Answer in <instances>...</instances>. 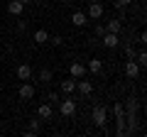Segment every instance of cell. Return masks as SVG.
<instances>
[{
    "instance_id": "obj_1",
    "label": "cell",
    "mask_w": 147,
    "mask_h": 137,
    "mask_svg": "<svg viewBox=\"0 0 147 137\" xmlns=\"http://www.w3.org/2000/svg\"><path fill=\"white\" fill-rule=\"evenodd\" d=\"M86 17H91V20H100V17H103V5H100L98 0L88 3V12H86Z\"/></svg>"
},
{
    "instance_id": "obj_2",
    "label": "cell",
    "mask_w": 147,
    "mask_h": 137,
    "mask_svg": "<svg viewBox=\"0 0 147 137\" xmlns=\"http://www.w3.org/2000/svg\"><path fill=\"white\" fill-rule=\"evenodd\" d=\"M105 122H108V118H105V108H103V105H96V108H93V125L103 127Z\"/></svg>"
},
{
    "instance_id": "obj_3",
    "label": "cell",
    "mask_w": 147,
    "mask_h": 137,
    "mask_svg": "<svg viewBox=\"0 0 147 137\" xmlns=\"http://www.w3.org/2000/svg\"><path fill=\"white\" fill-rule=\"evenodd\" d=\"M59 110H61V115H74L76 113V100L74 98H66V100H61V105H59Z\"/></svg>"
},
{
    "instance_id": "obj_4",
    "label": "cell",
    "mask_w": 147,
    "mask_h": 137,
    "mask_svg": "<svg viewBox=\"0 0 147 137\" xmlns=\"http://www.w3.org/2000/svg\"><path fill=\"white\" fill-rule=\"evenodd\" d=\"M69 74H71V79H84L86 76V66L81 61H74L71 66H69Z\"/></svg>"
},
{
    "instance_id": "obj_5",
    "label": "cell",
    "mask_w": 147,
    "mask_h": 137,
    "mask_svg": "<svg viewBox=\"0 0 147 137\" xmlns=\"http://www.w3.org/2000/svg\"><path fill=\"white\" fill-rule=\"evenodd\" d=\"M100 42H103V47L113 49V47H118V44H120V39H118V34H113V32H105L103 37H100Z\"/></svg>"
},
{
    "instance_id": "obj_6",
    "label": "cell",
    "mask_w": 147,
    "mask_h": 137,
    "mask_svg": "<svg viewBox=\"0 0 147 137\" xmlns=\"http://www.w3.org/2000/svg\"><path fill=\"white\" fill-rule=\"evenodd\" d=\"M125 74L130 76V79H137V76H140V64H137L135 59H127V64H125Z\"/></svg>"
},
{
    "instance_id": "obj_7",
    "label": "cell",
    "mask_w": 147,
    "mask_h": 137,
    "mask_svg": "<svg viewBox=\"0 0 147 137\" xmlns=\"http://www.w3.org/2000/svg\"><path fill=\"white\" fill-rule=\"evenodd\" d=\"M15 74H17V79H20V81H30L32 79V66H30V64H20Z\"/></svg>"
},
{
    "instance_id": "obj_8",
    "label": "cell",
    "mask_w": 147,
    "mask_h": 137,
    "mask_svg": "<svg viewBox=\"0 0 147 137\" xmlns=\"http://www.w3.org/2000/svg\"><path fill=\"white\" fill-rule=\"evenodd\" d=\"M22 10H25V3H20V0H10V3H7V12H10V15H22Z\"/></svg>"
},
{
    "instance_id": "obj_9",
    "label": "cell",
    "mask_w": 147,
    "mask_h": 137,
    "mask_svg": "<svg viewBox=\"0 0 147 137\" xmlns=\"http://www.w3.org/2000/svg\"><path fill=\"white\" fill-rule=\"evenodd\" d=\"M76 88H79L84 95H91V93H93V83H91V81H84V79H76Z\"/></svg>"
},
{
    "instance_id": "obj_10",
    "label": "cell",
    "mask_w": 147,
    "mask_h": 137,
    "mask_svg": "<svg viewBox=\"0 0 147 137\" xmlns=\"http://www.w3.org/2000/svg\"><path fill=\"white\" fill-rule=\"evenodd\" d=\"M20 98H22V100L34 98V86H32V83H22V86H20Z\"/></svg>"
},
{
    "instance_id": "obj_11",
    "label": "cell",
    "mask_w": 147,
    "mask_h": 137,
    "mask_svg": "<svg viewBox=\"0 0 147 137\" xmlns=\"http://www.w3.org/2000/svg\"><path fill=\"white\" fill-rule=\"evenodd\" d=\"M86 71H91V74H100V71H103V61H100V59H91L88 66H86Z\"/></svg>"
},
{
    "instance_id": "obj_12",
    "label": "cell",
    "mask_w": 147,
    "mask_h": 137,
    "mask_svg": "<svg viewBox=\"0 0 147 137\" xmlns=\"http://www.w3.org/2000/svg\"><path fill=\"white\" fill-rule=\"evenodd\" d=\"M86 20H88V17H86V12H79V10H76V12L71 15V22H74L76 27H84V25H86Z\"/></svg>"
},
{
    "instance_id": "obj_13",
    "label": "cell",
    "mask_w": 147,
    "mask_h": 137,
    "mask_svg": "<svg viewBox=\"0 0 147 137\" xmlns=\"http://www.w3.org/2000/svg\"><path fill=\"white\" fill-rule=\"evenodd\" d=\"M120 30H123V22L120 20H110L108 25H105V32H113V34H120Z\"/></svg>"
},
{
    "instance_id": "obj_14",
    "label": "cell",
    "mask_w": 147,
    "mask_h": 137,
    "mask_svg": "<svg viewBox=\"0 0 147 137\" xmlns=\"http://www.w3.org/2000/svg\"><path fill=\"white\" fill-rule=\"evenodd\" d=\"M74 88H76V79L61 81V91H64V93H74Z\"/></svg>"
},
{
    "instance_id": "obj_15",
    "label": "cell",
    "mask_w": 147,
    "mask_h": 137,
    "mask_svg": "<svg viewBox=\"0 0 147 137\" xmlns=\"http://www.w3.org/2000/svg\"><path fill=\"white\" fill-rule=\"evenodd\" d=\"M34 42H37V44H47V42H49V34H47L44 30H37V32H34Z\"/></svg>"
},
{
    "instance_id": "obj_16",
    "label": "cell",
    "mask_w": 147,
    "mask_h": 137,
    "mask_svg": "<svg viewBox=\"0 0 147 137\" xmlns=\"http://www.w3.org/2000/svg\"><path fill=\"white\" fill-rule=\"evenodd\" d=\"M37 115H39V118H44V120H47V118H52V105H49V103H44V105H39V110H37Z\"/></svg>"
},
{
    "instance_id": "obj_17",
    "label": "cell",
    "mask_w": 147,
    "mask_h": 137,
    "mask_svg": "<svg viewBox=\"0 0 147 137\" xmlns=\"http://www.w3.org/2000/svg\"><path fill=\"white\" fill-rule=\"evenodd\" d=\"M125 105H127L125 115H132V113L137 110V98H132V95H130V98H127V103H125Z\"/></svg>"
},
{
    "instance_id": "obj_18",
    "label": "cell",
    "mask_w": 147,
    "mask_h": 137,
    "mask_svg": "<svg viewBox=\"0 0 147 137\" xmlns=\"http://www.w3.org/2000/svg\"><path fill=\"white\" fill-rule=\"evenodd\" d=\"M39 81H44V83L52 81V71H49V68H42V71H39Z\"/></svg>"
},
{
    "instance_id": "obj_19",
    "label": "cell",
    "mask_w": 147,
    "mask_h": 137,
    "mask_svg": "<svg viewBox=\"0 0 147 137\" xmlns=\"http://www.w3.org/2000/svg\"><path fill=\"white\" fill-rule=\"evenodd\" d=\"M49 42H52L54 47H59V44H61V37H59V34H54V37H49Z\"/></svg>"
},
{
    "instance_id": "obj_20",
    "label": "cell",
    "mask_w": 147,
    "mask_h": 137,
    "mask_svg": "<svg viewBox=\"0 0 147 137\" xmlns=\"http://www.w3.org/2000/svg\"><path fill=\"white\" fill-rule=\"evenodd\" d=\"M30 130H32V132H34V135H37V132H39V122H37V120H32V125H30Z\"/></svg>"
},
{
    "instance_id": "obj_21",
    "label": "cell",
    "mask_w": 147,
    "mask_h": 137,
    "mask_svg": "<svg viewBox=\"0 0 147 137\" xmlns=\"http://www.w3.org/2000/svg\"><path fill=\"white\" fill-rule=\"evenodd\" d=\"M130 3H132V0H118L115 5H118V7H127V5H130Z\"/></svg>"
},
{
    "instance_id": "obj_22",
    "label": "cell",
    "mask_w": 147,
    "mask_h": 137,
    "mask_svg": "<svg viewBox=\"0 0 147 137\" xmlns=\"http://www.w3.org/2000/svg\"><path fill=\"white\" fill-rule=\"evenodd\" d=\"M96 34H98V37H103V34H105V27L98 25V27H96Z\"/></svg>"
},
{
    "instance_id": "obj_23",
    "label": "cell",
    "mask_w": 147,
    "mask_h": 137,
    "mask_svg": "<svg viewBox=\"0 0 147 137\" xmlns=\"http://www.w3.org/2000/svg\"><path fill=\"white\" fill-rule=\"evenodd\" d=\"M59 3H61V5H66V3H71V0H59Z\"/></svg>"
},
{
    "instance_id": "obj_24",
    "label": "cell",
    "mask_w": 147,
    "mask_h": 137,
    "mask_svg": "<svg viewBox=\"0 0 147 137\" xmlns=\"http://www.w3.org/2000/svg\"><path fill=\"white\" fill-rule=\"evenodd\" d=\"M20 3H32V0H20Z\"/></svg>"
}]
</instances>
